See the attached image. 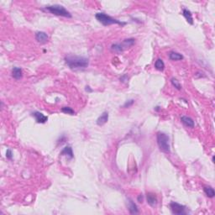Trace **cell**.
Masks as SVG:
<instances>
[{
  "label": "cell",
  "instance_id": "obj_1",
  "mask_svg": "<svg viewBox=\"0 0 215 215\" xmlns=\"http://www.w3.org/2000/svg\"><path fill=\"white\" fill-rule=\"evenodd\" d=\"M65 62L71 69H81L86 68L88 66V59L84 57L78 56H67L65 57Z\"/></svg>",
  "mask_w": 215,
  "mask_h": 215
},
{
  "label": "cell",
  "instance_id": "obj_2",
  "mask_svg": "<svg viewBox=\"0 0 215 215\" xmlns=\"http://www.w3.org/2000/svg\"><path fill=\"white\" fill-rule=\"evenodd\" d=\"M156 141L160 150L164 153H171V146H170V138L167 134L165 133L159 132L156 134Z\"/></svg>",
  "mask_w": 215,
  "mask_h": 215
},
{
  "label": "cell",
  "instance_id": "obj_3",
  "mask_svg": "<svg viewBox=\"0 0 215 215\" xmlns=\"http://www.w3.org/2000/svg\"><path fill=\"white\" fill-rule=\"evenodd\" d=\"M95 18L104 26H108V25H111V24H119L121 26H124L126 24L125 22H122V21H120L118 19H114V18L110 17L109 15H107L104 13H97L95 15Z\"/></svg>",
  "mask_w": 215,
  "mask_h": 215
},
{
  "label": "cell",
  "instance_id": "obj_4",
  "mask_svg": "<svg viewBox=\"0 0 215 215\" xmlns=\"http://www.w3.org/2000/svg\"><path fill=\"white\" fill-rule=\"evenodd\" d=\"M44 10L50 12L52 15L62 16V17H65V18H72V15L70 14V12L67 11L62 5H49V6L45 7Z\"/></svg>",
  "mask_w": 215,
  "mask_h": 215
},
{
  "label": "cell",
  "instance_id": "obj_5",
  "mask_svg": "<svg viewBox=\"0 0 215 215\" xmlns=\"http://www.w3.org/2000/svg\"><path fill=\"white\" fill-rule=\"evenodd\" d=\"M169 206H170V208H171L172 213L173 214L184 215L187 214L186 206L182 205V204L178 203L177 202H172Z\"/></svg>",
  "mask_w": 215,
  "mask_h": 215
},
{
  "label": "cell",
  "instance_id": "obj_6",
  "mask_svg": "<svg viewBox=\"0 0 215 215\" xmlns=\"http://www.w3.org/2000/svg\"><path fill=\"white\" fill-rule=\"evenodd\" d=\"M32 116L35 119L36 122L39 123V124H45V123H46V121L48 120L47 116H45L42 113L38 112V111L34 112L33 114H32Z\"/></svg>",
  "mask_w": 215,
  "mask_h": 215
},
{
  "label": "cell",
  "instance_id": "obj_7",
  "mask_svg": "<svg viewBox=\"0 0 215 215\" xmlns=\"http://www.w3.org/2000/svg\"><path fill=\"white\" fill-rule=\"evenodd\" d=\"M35 40L38 41L39 43L40 44H45L49 40V36L45 32L43 31H39L35 33Z\"/></svg>",
  "mask_w": 215,
  "mask_h": 215
},
{
  "label": "cell",
  "instance_id": "obj_8",
  "mask_svg": "<svg viewBox=\"0 0 215 215\" xmlns=\"http://www.w3.org/2000/svg\"><path fill=\"white\" fill-rule=\"evenodd\" d=\"M146 201L149 205L151 207H155L157 204V197L156 196V194H154L152 192H148L146 194Z\"/></svg>",
  "mask_w": 215,
  "mask_h": 215
},
{
  "label": "cell",
  "instance_id": "obj_9",
  "mask_svg": "<svg viewBox=\"0 0 215 215\" xmlns=\"http://www.w3.org/2000/svg\"><path fill=\"white\" fill-rule=\"evenodd\" d=\"M181 121L182 122V124H185L186 127H188V128H194V121L193 120L190 118V117H188V116H186V115H183L181 117Z\"/></svg>",
  "mask_w": 215,
  "mask_h": 215
},
{
  "label": "cell",
  "instance_id": "obj_10",
  "mask_svg": "<svg viewBox=\"0 0 215 215\" xmlns=\"http://www.w3.org/2000/svg\"><path fill=\"white\" fill-rule=\"evenodd\" d=\"M108 121H109V113L108 112H103L98 117V119L97 120V124L98 126H102V125L105 124Z\"/></svg>",
  "mask_w": 215,
  "mask_h": 215
},
{
  "label": "cell",
  "instance_id": "obj_11",
  "mask_svg": "<svg viewBox=\"0 0 215 215\" xmlns=\"http://www.w3.org/2000/svg\"><path fill=\"white\" fill-rule=\"evenodd\" d=\"M182 15L184 16V18L186 19L187 23L190 24H193V18H192V14L190 10L187 9H183L182 10Z\"/></svg>",
  "mask_w": 215,
  "mask_h": 215
},
{
  "label": "cell",
  "instance_id": "obj_12",
  "mask_svg": "<svg viewBox=\"0 0 215 215\" xmlns=\"http://www.w3.org/2000/svg\"><path fill=\"white\" fill-rule=\"evenodd\" d=\"M61 156H67L70 159H72L74 157V155H73V151H72V149L71 146H66L65 148L63 149L62 150V152L60 153Z\"/></svg>",
  "mask_w": 215,
  "mask_h": 215
},
{
  "label": "cell",
  "instance_id": "obj_13",
  "mask_svg": "<svg viewBox=\"0 0 215 215\" xmlns=\"http://www.w3.org/2000/svg\"><path fill=\"white\" fill-rule=\"evenodd\" d=\"M134 44H135V40L133 38H129L123 40V42L121 43V45H122L123 48L125 50V49H127V48L132 47Z\"/></svg>",
  "mask_w": 215,
  "mask_h": 215
},
{
  "label": "cell",
  "instance_id": "obj_14",
  "mask_svg": "<svg viewBox=\"0 0 215 215\" xmlns=\"http://www.w3.org/2000/svg\"><path fill=\"white\" fill-rule=\"evenodd\" d=\"M12 76L16 80H19L23 76L22 70L19 67H14L13 70H12Z\"/></svg>",
  "mask_w": 215,
  "mask_h": 215
},
{
  "label": "cell",
  "instance_id": "obj_15",
  "mask_svg": "<svg viewBox=\"0 0 215 215\" xmlns=\"http://www.w3.org/2000/svg\"><path fill=\"white\" fill-rule=\"evenodd\" d=\"M169 59L171 61H181L183 59V56L176 51H171L169 53Z\"/></svg>",
  "mask_w": 215,
  "mask_h": 215
},
{
  "label": "cell",
  "instance_id": "obj_16",
  "mask_svg": "<svg viewBox=\"0 0 215 215\" xmlns=\"http://www.w3.org/2000/svg\"><path fill=\"white\" fill-rule=\"evenodd\" d=\"M129 211L130 214H139L138 207L132 200H129Z\"/></svg>",
  "mask_w": 215,
  "mask_h": 215
},
{
  "label": "cell",
  "instance_id": "obj_17",
  "mask_svg": "<svg viewBox=\"0 0 215 215\" xmlns=\"http://www.w3.org/2000/svg\"><path fill=\"white\" fill-rule=\"evenodd\" d=\"M203 191L205 192V194L208 197H214L215 196V192H214V189L210 186H206L203 187Z\"/></svg>",
  "mask_w": 215,
  "mask_h": 215
},
{
  "label": "cell",
  "instance_id": "obj_18",
  "mask_svg": "<svg viewBox=\"0 0 215 215\" xmlns=\"http://www.w3.org/2000/svg\"><path fill=\"white\" fill-rule=\"evenodd\" d=\"M155 68L158 71H163L165 69V63L161 58H158L157 60L155 62Z\"/></svg>",
  "mask_w": 215,
  "mask_h": 215
},
{
  "label": "cell",
  "instance_id": "obj_19",
  "mask_svg": "<svg viewBox=\"0 0 215 215\" xmlns=\"http://www.w3.org/2000/svg\"><path fill=\"white\" fill-rule=\"evenodd\" d=\"M111 51H114V52L120 53V52H123L124 51V49L123 48V46H122L121 43H116L114 44V45H112V46H111Z\"/></svg>",
  "mask_w": 215,
  "mask_h": 215
},
{
  "label": "cell",
  "instance_id": "obj_20",
  "mask_svg": "<svg viewBox=\"0 0 215 215\" xmlns=\"http://www.w3.org/2000/svg\"><path fill=\"white\" fill-rule=\"evenodd\" d=\"M171 83L172 84V86L174 87L175 88H177V90H181L182 89V85L180 84V82L179 81L177 80V78H172L171 79Z\"/></svg>",
  "mask_w": 215,
  "mask_h": 215
},
{
  "label": "cell",
  "instance_id": "obj_21",
  "mask_svg": "<svg viewBox=\"0 0 215 215\" xmlns=\"http://www.w3.org/2000/svg\"><path fill=\"white\" fill-rule=\"evenodd\" d=\"M62 111L65 114H75V111L70 107H63V108H62Z\"/></svg>",
  "mask_w": 215,
  "mask_h": 215
},
{
  "label": "cell",
  "instance_id": "obj_22",
  "mask_svg": "<svg viewBox=\"0 0 215 215\" xmlns=\"http://www.w3.org/2000/svg\"><path fill=\"white\" fill-rule=\"evenodd\" d=\"M134 99H130V100H129V101H126V102L124 103V105H123V108H124V109H126V108H129L130 106H132L133 104H134Z\"/></svg>",
  "mask_w": 215,
  "mask_h": 215
},
{
  "label": "cell",
  "instance_id": "obj_23",
  "mask_svg": "<svg viewBox=\"0 0 215 215\" xmlns=\"http://www.w3.org/2000/svg\"><path fill=\"white\" fill-rule=\"evenodd\" d=\"M6 157L7 159H10L11 160L12 158H13V153H12V151H11V150H7V151H6Z\"/></svg>",
  "mask_w": 215,
  "mask_h": 215
},
{
  "label": "cell",
  "instance_id": "obj_24",
  "mask_svg": "<svg viewBox=\"0 0 215 215\" xmlns=\"http://www.w3.org/2000/svg\"><path fill=\"white\" fill-rule=\"evenodd\" d=\"M120 81H128V77L126 76V75H124L123 77H120Z\"/></svg>",
  "mask_w": 215,
  "mask_h": 215
},
{
  "label": "cell",
  "instance_id": "obj_25",
  "mask_svg": "<svg viewBox=\"0 0 215 215\" xmlns=\"http://www.w3.org/2000/svg\"><path fill=\"white\" fill-rule=\"evenodd\" d=\"M138 202H139V203H142V202H143V195H142V194L139 195Z\"/></svg>",
  "mask_w": 215,
  "mask_h": 215
},
{
  "label": "cell",
  "instance_id": "obj_26",
  "mask_svg": "<svg viewBox=\"0 0 215 215\" xmlns=\"http://www.w3.org/2000/svg\"><path fill=\"white\" fill-rule=\"evenodd\" d=\"M86 91L87 92H92V89H91V88H90V87L87 86L86 87Z\"/></svg>",
  "mask_w": 215,
  "mask_h": 215
}]
</instances>
